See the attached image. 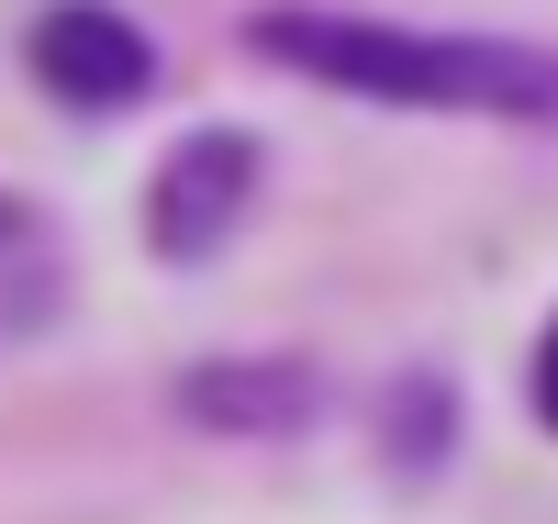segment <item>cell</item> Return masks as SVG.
Segmentation results:
<instances>
[{
    "label": "cell",
    "mask_w": 558,
    "mask_h": 524,
    "mask_svg": "<svg viewBox=\"0 0 558 524\" xmlns=\"http://www.w3.org/2000/svg\"><path fill=\"white\" fill-rule=\"evenodd\" d=\"M257 57L302 68L357 101L402 112H502V123H558V45L514 34H425V23H368V12H257Z\"/></svg>",
    "instance_id": "obj_1"
},
{
    "label": "cell",
    "mask_w": 558,
    "mask_h": 524,
    "mask_svg": "<svg viewBox=\"0 0 558 524\" xmlns=\"http://www.w3.org/2000/svg\"><path fill=\"white\" fill-rule=\"evenodd\" d=\"M57 302H68L57 223L0 190V346H12V336H45V324H57Z\"/></svg>",
    "instance_id": "obj_4"
},
{
    "label": "cell",
    "mask_w": 558,
    "mask_h": 524,
    "mask_svg": "<svg viewBox=\"0 0 558 524\" xmlns=\"http://www.w3.org/2000/svg\"><path fill=\"white\" fill-rule=\"evenodd\" d=\"M246 190H257V146H246L235 123H202L191 146H179V157L157 168V202H146V223H157V257H213L223 234H235Z\"/></svg>",
    "instance_id": "obj_3"
},
{
    "label": "cell",
    "mask_w": 558,
    "mask_h": 524,
    "mask_svg": "<svg viewBox=\"0 0 558 524\" xmlns=\"http://www.w3.org/2000/svg\"><path fill=\"white\" fill-rule=\"evenodd\" d=\"M536 413L558 424V324H547V346H536Z\"/></svg>",
    "instance_id": "obj_5"
},
{
    "label": "cell",
    "mask_w": 558,
    "mask_h": 524,
    "mask_svg": "<svg viewBox=\"0 0 558 524\" xmlns=\"http://www.w3.org/2000/svg\"><path fill=\"white\" fill-rule=\"evenodd\" d=\"M23 57H34V78L57 89L68 112H123L134 89L157 78V45L134 34L123 12H101V0H57V12L34 23V45H23Z\"/></svg>",
    "instance_id": "obj_2"
}]
</instances>
